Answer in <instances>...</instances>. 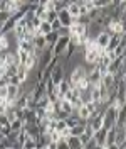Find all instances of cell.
Listing matches in <instances>:
<instances>
[{
	"label": "cell",
	"mask_w": 126,
	"mask_h": 149,
	"mask_svg": "<svg viewBox=\"0 0 126 149\" xmlns=\"http://www.w3.org/2000/svg\"><path fill=\"white\" fill-rule=\"evenodd\" d=\"M116 115H118V109H114L111 103L106 107L104 115H103V127L104 129H111L116 125Z\"/></svg>",
	"instance_id": "6da1fadb"
},
{
	"label": "cell",
	"mask_w": 126,
	"mask_h": 149,
	"mask_svg": "<svg viewBox=\"0 0 126 149\" xmlns=\"http://www.w3.org/2000/svg\"><path fill=\"white\" fill-rule=\"evenodd\" d=\"M64 78H66V71H64V65L62 61H61V58H59V61H57V65L54 66V70L51 71V80L54 81L55 85H59L62 81Z\"/></svg>",
	"instance_id": "7a4b0ae2"
},
{
	"label": "cell",
	"mask_w": 126,
	"mask_h": 149,
	"mask_svg": "<svg viewBox=\"0 0 126 149\" xmlns=\"http://www.w3.org/2000/svg\"><path fill=\"white\" fill-rule=\"evenodd\" d=\"M101 53H103V47H99L98 44H96L92 49L86 51V54H84V63H86V65H96L98 59H99V56H101Z\"/></svg>",
	"instance_id": "3957f363"
},
{
	"label": "cell",
	"mask_w": 126,
	"mask_h": 149,
	"mask_svg": "<svg viewBox=\"0 0 126 149\" xmlns=\"http://www.w3.org/2000/svg\"><path fill=\"white\" fill-rule=\"evenodd\" d=\"M67 42H69V36H59L57 37V41L54 42V46H52V54L54 56H61L64 51H66Z\"/></svg>",
	"instance_id": "277c9868"
},
{
	"label": "cell",
	"mask_w": 126,
	"mask_h": 149,
	"mask_svg": "<svg viewBox=\"0 0 126 149\" xmlns=\"http://www.w3.org/2000/svg\"><path fill=\"white\" fill-rule=\"evenodd\" d=\"M57 19H59V22H61V26H66V27H69L72 24V15L67 12L66 7L57 10Z\"/></svg>",
	"instance_id": "5b68a950"
},
{
	"label": "cell",
	"mask_w": 126,
	"mask_h": 149,
	"mask_svg": "<svg viewBox=\"0 0 126 149\" xmlns=\"http://www.w3.org/2000/svg\"><path fill=\"white\" fill-rule=\"evenodd\" d=\"M111 36H113V34H111L109 31L103 29L98 36L94 37V39H96V44H98L99 47H103V49H104V47L108 46V42H109V39H111Z\"/></svg>",
	"instance_id": "8992f818"
},
{
	"label": "cell",
	"mask_w": 126,
	"mask_h": 149,
	"mask_svg": "<svg viewBox=\"0 0 126 149\" xmlns=\"http://www.w3.org/2000/svg\"><path fill=\"white\" fill-rule=\"evenodd\" d=\"M86 78L91 81V85H96L101 81V71H99V68L96 65H91V70H88V74H86Z\"/></svg>",
	"instance_id": "52a82bcc"
},
{
	"label": "cell",
	"mask_w": 126,
	"mask_h": 149,
	"mask_svg": "<svg viewBox=\"0 0 126 149\" xmlns=\"http://www.w3.org/2000/svg\"><path fill=\"white\" fill-rule=\"evenodd\" d=\"M18 7H20V2H17V0H5V2L0 5V9L7 10L10 14H14L15 10H18Z\"/></svg>",
	"instance_id": "ba28073f"
},
{
	"label": "cell",
	"mask_w": 126,
	"mask_h": 149,
	"mask_svg": "<svg viewBox=\"0 0 126 149\" xmlns=\"http://www.w3.org/2000/svg\"><path fill=\"white\" fill-rule=\"evenodd\" d=\"M18 97V85H7V102L14 103V100Z\"/></svg>",
	"instance_id": "9c48e42d"
},
{
	"label": "cell",
	"mask_w": 126,
	"mask_h": 149,
	"mask_svg": "<svg viewBox=\"0 0 126 149\" xmlns=\"http://www.w3.org/2000/svg\"><path fill=\"white\" fill-rule=\"evenodd\" d=\"M106 130H108V129L101 127V129H98V130H94V132H92V137L98 141V144H99V148H101V149H103V146H104V139H106Z\"/></svg>",
	"instance_id": "30bf717a"
},
{
	"label": "cell",
	"mask_w": 126,
	"mask_h": 149,
	"mask_svg": "<svg viewBox=\"0 0 126 149\" xmlns=\"http://www.w3.org/2000/svg\"><path fill=\"white\" fill-rule=\"evenodd\" d=\"M14 107H15V109H25V107H29V97H27V93L18 95L17 98L14 100Z\"/></svg>",
	"instance_id": "8fae6325"
},
{
	"label": "cell",
	"mask_w": 126,
	"mask_h": 149,
	"mask_svg": "<svg viewBox=\"0 0 126 149\" xmlns=\"http://www.w3.org/2000/svg\"><path fill=\"white\" fill-rule=\"evenodd\" d=\"M101 83L104 85L106 88H109V86H113V85L116 83V78H114V74H113V73L106 71V73L101 76Z\"/></svg>",
	"instance_id": "7c38bea8"
},
{
	"label": "cell",
	"mask_w": 126,
	"mask_h": 149,
	"mask_svg": "<svg viewBox=\"0 0 126 149\" xmlns=\"http://www.w3.org/2000/svg\"><path fill=\"white\" fill-rule=\"evenodd\" d=\"M66 9H67V12L71 14L72 17L81 15V3H77V2H71V3H67Z\"/></svg>",
	"instance_id": "4fadbf2b"
},
{
	"label": "cell",
	"mask_w": 126,
	"mask_h": 149,
	"mask_svg": "<svg viewBox=\"0 0 126 149\" xmlns=\"http://www.w3.org/2000/svg\"><path fill=\"white\" fill-rule=\"evenodd\" d=\"M67 144H69V149H82V142L79 139V136H69Z\"/></svg>",
	"instance_id": "5bb4252c"
},
{
	"label": "cell",
	"mask_w": 126,
	"mask_h": 149,
	"mask_svg": "<svg viewBox=\"0 0 126 149\" xmlns=\"http://www.w3.org/2000/svg\"><path fill=\"white\" fill-rule=\"evenodd\" d=\"M32 41H34V44H36V47L39 49V51H42V49L47 46V44H45V36L44 34H39V32H37Z\"/></svg>",
	"instance_id": "9a60e30c"
},
{
	"label": "cell",
	"mask_w": 126,
	"mask_h": 149,
	"mask_svg": "<svg viewBox=\"0 0 126 149\" xmlns=\"http://www.w3.org/2000/svg\"><path fill=\"white\" fill-rule=\"evenodd\" d=\"M59 109H61L62 112H66V113H69V115H71L72 110H74L72 103L69 102V100H66V98H61V100H59Z\"/></svg>",
	"instance_id": "2e32d148"
},
{
	"label": "cell",
	"mask_w": 126,
	"mask_h": 149,
	"mask_svg": "<svg viewBox=\"0 0 126 149\" xmlns=\"http://www.w3.org/2000/svg\"><path fill=\"white\" fill-rule=\"evenodd\" d=\"M76 110H77V117H79L81 120H84V122L89 120L91 112L88 110V107H86V105H81V107H79V109H76Z\"/></svg>",
	"instance_id": "e0dca14e"
},
{
	"label": "cell",
	"mask_w": 126,
	"mask_h": 149,
	"mask_svg": "<svg viewBox=\"0 0 126 149\" xmlns=\"http://www.w3.org/2000/svg\"><path fill=\"white\" fill-rule=\"evenodd\" d=\"M57 86H59V97H61V98H64V93L67 92V90H71V83H69V78L66 76L62 81L57 85Z\"/></svg>",
	"instance_id": "ac0fdd59"
},
{
	"label": "cell",
	"mask_w": 126,
	"mask_h": 149,
	"mask_svg": "<svg viewBox=\"0 0 126 149\" xmlns=\"http://www.w3.org/2000/svg\"><path fill=\"white\" fill-rule=\"evenodd\" d=\"M86 124H88V122H79V124L72 125L71 127V136H81L82 132L86 130Z\"/></svg>",
	"instance_id": "d6986e66"
},
{
	"label": "cell",
	"mask_w": 126,
	"mask_h": 149,
	"mask_svg": "<svg viewBox=\"0 0 126 149\" xmlns=\"http://www.w3.org/2000/svg\"><path fill=\"white\" fill-rule=\"evenodd\" d=\"M57 37H59V32H57V31H51L49 34H45V44L49 47H52L54 42L57 41Z\"/></svg>",
	"instance_id": "ffe728a7"
},
{
	"label": "cell",
	"mask_w": 126,
	"mask_h": 149,
	"mask_svg": "<svg viewBox=\"0 0 126 149\" xmlns=\"http://www.w3.org/2000/svg\"><path fill=\"white\" fill-rule=\"evenodd\" d=\"M51 31H52V26H51L49 20H42L40 26H39V29H37V32H39V34H44V36L45 34H49Z\"/></svg>",
	"instance_id": "44dd1931"
},
{
	"label": "cell",
	"mask_w": 126,
	"mask_h": 149,
	"mask_svg": "<svg viewBox=\"0 0 126 149\" xmlns=\"http://www.w3.org/2000/svg\"><path fill=\"white\" fill-rule=\"evenodd\" d=\"M10 49V41L5 34H0V53H5Z\"/></svg>",
	"instance_id": "7402d4cb"
},
{
	"label": "cell",
	"mask_w": 126,
	"mask_h": 149,
	"mask_svg": "<svg viewBox=\"0 0 126 149\" xmlns=\"http://www.w3.org/2000/svg\"><path fill=\"white\" fill-rule=\"evenodd\" d=\"M29 73H30V71H29V70H27L24 65H18V68H17V76L20 78V81H25V80H27V76H29Z\"/></svg>",
	"instance_id": "603a6c76"
},
{
	"label": "cell",
	"mask_w": 126,
	"mask_h": 149,
	"mask_svg": "<svg viewBox=\"0 0 126 149\" xmlns=\"http://www.w3.org/2000/svg\"><path fill=\"white\" fill-rule=\"evenodd\" d=\"M76 86H77V90H79V92H88V90L91 88V81L88 80V78H82V80L77 81Z\"/></svg>",
	"instance_id": "cb8c5ba5"
},
{
	"label": "cell",
	"mask_w": 126,
	"mask_h": 149,
	"mask_svg": "<svg viewBox=\"0 0 126 149\" xmlns=\"http://www.w3.org/2000/svg\"><path fill=\"white\" fill-rule=\"evenodd\" d=\"M9 125H10V130H14V132H18V130L24 127V120H20V119L17 117V119H14V120L10 122Z\"/></svg>",
	"instance_id": "d4e9b609"
},
{
	"label": "cell",
	"mask_w": 126,
	"mask_h": 149,
	"mask_svg": "<svg viewBox=\"0 0 126 149\" xmlns=\"http://www.w3.org/2000/svg\"><path fill=\"white\" fill-rule=\"evenodd\" d=\"M22 148L24 149H34V148H37V144H36V139H32L30 136H29L27 139L22 142Z\"/></svg>",
	"instance_id": "484cf974"
},
{
	"label": "cell",
	"mask_w": 126,
	"mask_h": 149,
	"mask_svg": "<svg viewBox=\"0 0 126 149\" xmlns=\"http://www.w3.org/2000/svg\"><path fill=\"white\" fill-rule=\"evenodd\" d=\"M109 5H113V0H94V7H98V9H104Z\"/></svg>",
	"instance_id": "4316f807"
},
{
	"label": "cell",
	"mask_w": 126,
	"mask_h": 149,
	"mask_svg": "<svg viewBox=\"0 0 126 149\" xmlns=\"http://www.w3.org/2000/svg\"><path fill=\"white\" fill-rule=\"evenodd\" d=\"M94 148L99 149V144H98V141L94 139V137H91V139L84 144V149H94Z\"/></svg>",
	"instance_id": "83f0119b"
},
{
	"label": "cell",
	"mask_w": 126,
	"mask_h": 149,
	"mask_svg": "<svg viewBox=\"0 0 126 149\" xmlns=\"http://www.w3.org/2000/svg\"><path fill=\"white\" fill-rule=\"evenodd\" d=\"M54 19H57V10H47V15H45V20H49V22H52Z\"/></svg>",
	"instance_id": "f1b7e54d"
},
{
	"label": "cell",
	"mask_w": 126,
	"mask_h": 149,
	"mask_svg": "<svg viewBox=\"0 0 126 149\" xmlns=\"http://www.w3.org/2000/svg\"><path fill=\"white\" fill-rule=\"evenodd\" d=\"M57 149H69L67 139H64V137H61V139L57 141Z\"/></svg>",
	"instance_id": "f546056e"
},
{
	"label": "cell",
	"mask_w": 126,
	"mask_h": 149,
	"mask_svg": "<svg viewBox=\"0 0 126 149\" xmlns=\"http://www.w3.org/2000/svg\"><path fill=\"white\" fill-rule=\"evenodd\" d=\"M10 17V12H7V10H3V9H0V24H3L7 19Z\"/></svg>",
	"instance_id": "4dcf8cb0"
},
{
	"label": "cell",
	"mask_w": 126,
	"mask_h": 149,
	"mask_svg": "<svg viewBox=\"0 0 126 149\" xmlns=\"http://www.w3.org/2000/svg\"><path fill=\"white\" fill-rule=\"evenodd\" d=\"M29 22L32 24V27H34V29H39V26H40V22H42V19H39V17L36 15V17H32V19H30Z\"/></svg>",
	"instance_id": "1f68e13d"
},
{
	"label": "cell",
	"mask_w": 126,
	"mask_h": 149,
	"mask_svg": "<svg viewBox=\"0 0 126 149\" xmlns=\"http://www.w3.org/2000/svg\"><path fill=\"white\" fill-rule=\"evenodd\" d=\"M9 83L10 85H20L22 81H20V78H18L17 74H12V76H9Z\"/></svg>",
	"instance_id": "d6a6232c"
},
{
	"label": "cell",
	"mask_w": 126,
	"mask_h": 149,
	"mask_svg": "<svg viewBox=\"0 0 126 149\" xmlns=\"http://www.w3.org/2000/svg\"><path fill=\"white\" fill-rule=\"evenodd\" d=\"M69 136H71V129H69V127H66V129H62V130H61V137H64V139H67Z\"/></svg>",
	"instance_id": "836d02e7"
},
{
	"label": "cell",
	"mask_w": 126,
	"mask_h": 149,
	"mask_svg": "<svg viewBox=\"0 0 126 149\" xmlns=\"http://www.w3.org/2000/svg\"><path fill=\"white\" fill-rule=\"evenodd\" d=\"M0 98H7V85L5 86H0Z\"/></svg>",
	"instance_id": "e575fe53"
},
{
	"label": "cell",
	"mask_w": 126,
	"mask_h": 149,
	"mask_svg": "<svg viewBox=\"0 0 126 149\" xmlns=\"http://www.w3.org/2000/svg\"><path fill=\"white\" fill-rule=\"evenodd\" d=\"M51 26H52V31H57V29L61 27V22H59V19H54V20L51 22Z\"/></svg>",
	"instance_id": "d590c367"
},
{
	"label": "cell",
	"mask_w": 126,
	"mask_h": 149,
	"mask_svg": "<svg viewBox=\"0 0 126 149\" xmlns=\"http://www.w3.org/2000/svg\"><path fill=\"white\" fill-rule=\"evenodd\" d=\"M47 2H49V0H37V5H42V7H44Z\"/></svg>",
	"instance_id": "8d00e7d4"
},
{
	"label": "cell",
	"mask_w": 126,
	"mask_h": 149,
	"mask_svg": "<svg viewBox=\"0 0 126 149\" xmlns=\"http://www.w3.org/2000/svg\"><path fill=\"white\" fill-rule=\"evenodd\" d=\"M71 2H77V3H82L84 0H66V5H67V3H71Z\"/></svg>",
	"instance_id": "74e56055"
},
{
	"label": "cell",
	"mask_w": 126,
	"mask_h": 149,
	"mask_svg": "<svg viewBox=\"0 0 126 149\" xmlns=\"http://www.w3.org/2000/svg\"><path fill=\"white\" fill-rule=\"evenodd\" d=\"M121 125H123V129L126 130V117H125V120H123V124H121Z\"/></svg>",
	"instance_id": "f35d334b"
},
{
	"label": "cell",
	"mask_w": 126,
	"mask_h": 149,
	"mask_svg": "<svg viewBox=\"0 0 126 149\" xmlns=\"http://www.w3.org/2000/svg\"><path fill=\"white\" fill-rule=\"evenodd\" d=\"M3 137H5V136H3V132H2V130H0V141L3 139Z\"/></svg>",
	"instance_id": "ab89813d"
},
{
	"label": "cell",
	"mask_w": 126,
	"mask_h": 149,
	"mask_svg": "<svg viewBox=\"0 0 126 149\" xmlns=\"http://www.w3.org/2000/svg\"><path fill=\"white\" fill-rule=\"evenodd\" d=\"M91 2H94V0H91Z\"/></svg>",
	"instance_id": "60d3db41"
}]
</instances>
